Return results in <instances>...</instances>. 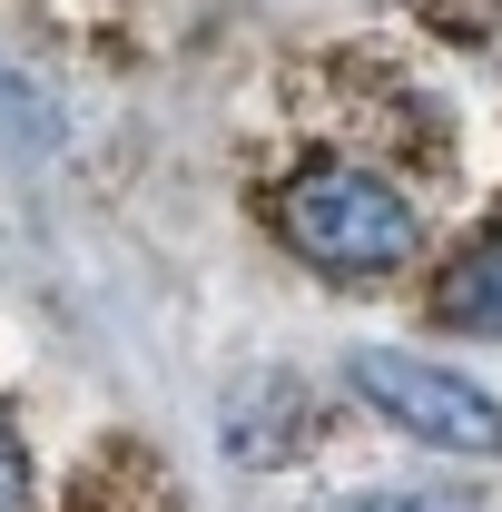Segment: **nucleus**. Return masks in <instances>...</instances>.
Listing matches in <instances>:
<instances>
[{
	"instance_id": "obj_3",
	"label": "nucleus",
	"mask_w": 502,
	"mask_h": 512,
	"mask_svg": "<svg viewBox=\"0 0 502 512\" xmlns=\"http://www.w3.org/2000/svg\"><path fill=\"white\" fill-rule=\"evenodd\" d=\"M443 325L493 335V345H502V227H493V237H473V247L443 266Z\"/></svg>"
},
{
	"instance_id": "obj_5",
	"label": "nucleus",
	"mask_w": 502,
	"mask_h": 512,
	"mask_svg": "<svg viewBox=\"0 0 502 512\" xmlns=\"http://www.w3.org/2000/svg\"><path fill=\"white\" fill-rule=\"evenodd\" d=\"M335 512H434V503H424V493H345Z\"/></svg>"
},
{
	"instance_id": "obj_1",
	"label": "nucleus",
	"mask_w": 502,
	"mask_h": 512,
	"mask_svg": "<svg viewBox=\"0 0 502 512\" xmlns=\"http://www.w3.org/2000/svg\"><path fill=\"white\" fill-rule=\"evenodd\" d=\"M286 247L315 256L325 276H384V266H404L414 256V207L384 188V178H365V168H306L296 188H286Z\"/></svg>"
},
{
	"instance_id": "obj_2",
	"label": "nucleus",
	"mask_w": 502,
	"mask_h": 512,
	"mask_svg": "<svg viewBox=\"0 0 502 512\" xmlns=\"http://www.w3.org/2000/svg\"><path fill=\"white\" fill-rule=\"evenodd\" d=\"M345 375H355V394L375 404L394 434H414V444H434V453H502V404L483 394V384H463L453 365H434V355L355 345Z\"/></svg>"
},
{
	"instance_id": "obj_4",
	"label": "nucleus",
	"mask_w": 502,
	"mask_h": 512,
	"mask_svg": "<svg viewBox=\"0 0 502 512\" xmlns=\"http://www.w3.org/2000/svg\"><path fill=\"white\" fill-rule=\"evenodd\" d=\"M0 512H30V453H20L10 414H0Z\"/></svg>"
}]
</instances>
